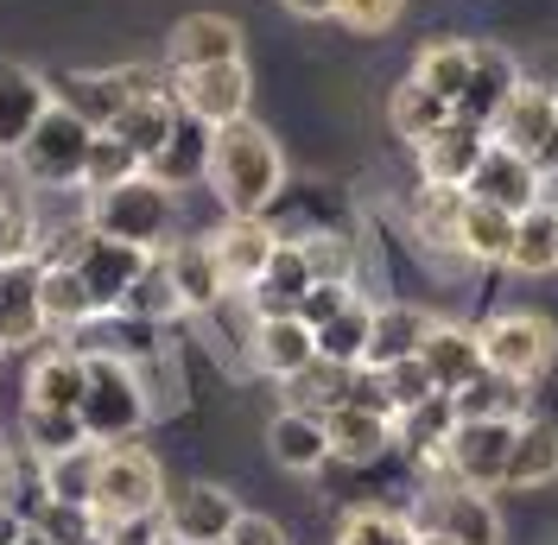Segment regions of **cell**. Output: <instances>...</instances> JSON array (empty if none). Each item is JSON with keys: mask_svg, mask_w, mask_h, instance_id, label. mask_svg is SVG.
<instances>
[{"mask_svg": "<svg viewBox=\"0 0 558 545\" xmlns=\"http://www.w3.org/2000/svg\"><path fill=\"white\" fill-rule=\"evenodd\" d=\"M20 545H58V540H45V533H33V526H26V540Z\"/></svg>", "mask_w": 558, "mask_h": 545, "instance_id": "obj_58", "label": "cell"}, {"mask_svg": "<svg viewBox=\"0 0 558 545\" xmlns=\"http://www.w3.org/2000/svg\"><path fill=\"white\" fill-rule=\"evenodd\" d=\"M286 7H292L299 20H330V13H337V0H286Z\"/></svg>", "mask_w": 558, "mask_h": 545, "instance_id": "obj_54", "label": "cell"}, {"mask_svg": "<svg viewBox=\"0 0 558 545\" xmlns=\"http://www.w3.org/2000/svg\"><path fill=\"white\" fill-rule=\"evenodd\" d=\"M558 476V425L526 412L514 425V450H508V488H546Z\"/></svg>", "mask_w": 558, "mask_h": 545, "instance_id": "obj_32", "label": "cell"}, {"mask_svg": "<svg viewBox=\"0 0 558 545\" xmlns=\"http://www.w3.org/2000/svg\"><path fill=\"white\" fill-rule=\"evenodd\" d=\"M96 470H102V444L83 438L76 450H58V457L38 463V495H51V501H83V508H89Z\"/></svg>", "mask_w": 558, "mask_h": 545, "instance_id": "obj_35", "label": "cell"}, {"mask_svg": "<svg viewBox=\"0 0 558 545\" xmlns=\"http://www.w3.org/2000/svg\"><path fill=\"white\" fill-rule=\"evenodd\" d=\"M38 305H45L51 330H83V324L102 317V305H96L89 279L76 272V261H38Z\"/></svg>", "mask_w": 558, "mask_h": 545, "instance_id": "obj_26", "label": "cell"}, {"mask_svg": "<svg viewBox=\"0 0 558 545\" xmlns=\"http://www.w3.org/2000/svg\"><path fill=\"white\" fill-rule=\"evenodd\" d=\"M172 96L184 114H197L209 128H229L247 114V96H254V76H247L242 58L229 64H197V70H172Z\"/></svg>", "mask_w": 558, "mask_h": 545, "instance_id": "obj_10", "label": "cell"}, {"mask_svg": "<svg viewBox=\"0 0 558 545\" xmlns=\"http://www.w3.org/2000/svg\"><path fill=\"white\" fill-rule=\"evenodd\" d=\"M20 540H26V513L13 501H0V545H20Z\"/></svg>", "mask_w": 558, "mask_h": 545, "instance_id": "obj_53", "label": "cell"}, {"mask_svg": "<svg viewBox=\"0 0 558 545\" xmlns=\"http://www.w3.org/2000/svg\"><path fill=\"white\" fill-rule=\"evenodd\" d=\"M413 545H463V540H451V533H413Z\"/></svg>", "mask_w": 558, "mask_h": 545, "instance_id": "obj_56", "label": "cell"}, {"mask_svg": "<svg viewBox=\"0 0 558 545\" xmlns=\"http://www.w3.org/2000/svg\"><path fill=\"white\" fill-rule=\"evenodd\" d=\"M216 545H286V533H279V520H260V513H242L229 533Z\"/></svg>", "mask_w": 558, "mask_h": 545, "instance_id": "obj_52", "label": "cell"}, {"mask_svg": "<svg viewBox=\"0 0 558 545\" xmlns=\"http://www.w3.org/2000/svg\"><path fill=\"white\" fill-rule=\"evenodd\" d=\"M70 261H76V272L89 279L96 305H102V311H121L128 286L146 272V261H153V254H146V247H128V241H108V235H83Z\"/></svg>", "mask_w": 558, "mask_h": 545, "instance_id": "obj_14", "label": "cell"}, {"mask_svg": "<svg viewBox=\"0 0 558 545\" xmlns=\"http://www.w3.org/2000/svg\"><path fill=\"white\" fill-rule=\"evenodd\" d=\"M553 545H558V540H553Z\"/></svg>", "mask_w": 558, "mask_h": 545, "instance_id": "obj_61", "label": "cell"}, {"mask_svg": "<svg viewBox=\"0 0 558 545\" xmlns=\"http://www.w3.org/2000/svg\"><path fill=\"white\" fill-rule=\"evenodd\" d=\"M476 337H483L488 368H501V375H514V380H539L558 355V324L539 317V311H495Z\"/></svg>", "mask_w": 558, "mask_h": 545, "instance_id": "obj_9", "label": "cell"}, {"mask_svg": "<svg viewBox=\"0 0 558 545\" xmlns=\"http://www.w3.org/2000/svg\"><path fill=\"white\" fill-rule=\"evenodd\" d=\"M172 184H159L153 171H140L128 184H108V191H89V204H83V222H89V235H108V241H128V247H146V254H159L166 241H172Z\"/></svg>", "mask_w": 558, "mask_h": 545, "instance_id": "obj_4", "label": "cell"}, {"mask_svg": "<svg viewBox=\"0 0 558 545\" xmlns=\"http://www.w3.org/2000/svg\"><path fill=\"white\" fill-rule=\"evenodd\" d=\"M247 362L286 387L299 368H312L317 362V330L299 317V311H286V317H260V324H254V342H247Z\"/></svg>", "mask_w": 558, "mask_h": 545, "instance_id": "obj_15", "label": "cell"}, {"mask_svg": "<svg viewBox=\"0 0 558 545\" xmlns=\"http://www.w3.org/2000/svg\"><path fill=\"white\" fill-rule=\"evenodd\" d=\"M355 368H362V362H330V355H317L312 368H299V375L286 380V407H305V412L349 407V393H355Z\"/></svg>", "mask_w": 558, "mask_h": 545, "instance_id": "obj_39", "label": "cell"}, {"mask_svg": "<svg viewBox=\"0 0 558 545\" xmlns=\"http://www.w3.org/2000/svg\"><path fill=\"white\" fill-rule=\"evenodd\" d=\"M514 83H521V64H514L501 45H476V64H470V83H463V96H457V114L476 121V128H488V121L501 114V102L514 96Z\"/></svg>", "mask_w": 558, "mask_h": 545, "instance_id": "obj_27", "label": "cell"}, {"mask_svg": "<svg viewBox=\"0 0 558 545\" xmlns=\"http://www.w3.org/2000/svg\"><path fill=\"white\" fill-rule=\"evenodd\" d=\"M51 102H58V96H51V83H45L38 70L0 58V153H20V140L45 121Z\"/></svg>", "mask_w": 558, "mask_h": 545, "instance_id": "obj_20", "label": "cell"}, {"mask_svg": "<svg viewBox=\"0 0 558 545\" xmlns=\"http://www.w3.org/2000/svg\"><path fill=\"white\" fill-rule=\"evenodd\" d=\"M476 204H501L514 209V216H526L533 204H546V171L533 166L526 153H514V146H501V140H488L483 146V166L470 171V184H463Z\"/></svg>", "mask_w": 558, "mask_h": 545, "instance_id": "obj_11", "label": "cell"}, {"mask_svg": "<svg viewBox=\"0 0 558 545\" xmlns=\"http://www.w3.org/2000/svg\"><path fill=\"white\" fill-rule=\"evenodd\" d=\"M146 171V159H140L134 146L121 134H96V146H89V166H83V191H108V184H128V178H140Z\"/></svg>", "mask_w": 558, "mask_h": 545, "instance_id": "obj_45", "label": "cell"}, {"mask_svg": "<svg viewBox=\"0 0 558 545\" xmlns=\"http://www.w3.org/2000/svg\"><path fill=\"white\" fill-rule=\"evenodd\" d=\"M483 146H488V128L476 121H445L432 140H418L413 159H418V178L425 184H470V171L483 166Z\"/></svg>", "mask_w": 558, "mask_h": 545, "instance_id": "obj_16", "label": "cell"}, {"mask_svg": "<svg viewBox=\"0 0 558 545\" xmlns=\"http://www.w3.org/2000/svg\"><path fill=\"white\" fill-rule=\"evenodd\" d=\"M299 247H305V261H312V279H349L355 286V241L343 235V229H312V235H299Z\"/></svg>", "mask_w": 558, "mask_h": 545, "instance_id": "obj_47", "label": "cell"}, {"mask_svg": "<svg viewBox=\"0 0 558 545\" xmlns=\"http://www.w3.org/2000/svg\"><path fill=\"white\" fill-rule=\"evenodd\" d=\"M26 526L45 533V540H58V545H83L89 533H102V513L83 508V501H51V495H38L33 508H26Z\"/></svg>", "mask_w": 558, "mask_h": 545, "instance_id": "obj_43", "label": "cell"}, {"mask_svg": "<svg viewBox=\"0 0 558 545\" xmlns=\"http://www.w3.org/2000/svg\"><path fill=\"white\" fill-rule=\"evenodd\" d=\"M0 355H7V342H0Z\"/></svg>", "mask_w": 558, "mask_h": 545, "instance_id": "obj_59", "label": "cell"}, {"mask_svg": "<svg viewBox=\"0 0 558 545\" xmlns=\"http://www.w3.org/2000/svg\"><path fill=\"white\" fill-rule=\"evenodd\" d=\"M324 432H330V463H349V470L381 463V457L400 450L393 444V419L368 412V407H330L324 412Z\"/></svg>", "mask_w": 558, "mask_h": 545, "instance_id": "obj_17", "label": "cell"}, {"mask_svg": "<svg viewBox=\"0 0 558 545\" xmlns=\"http://www.w3.org/2000/svg\"><path fill=\"white\" fill-rule=\"evenodd\" d=\"M235 520H242L235 495L216 488V482H191V488L166 495V508H159V526H172L178 540H191V545H216Z\"/></svg>", "mask_w": 558, "mask_h": 545, "instance_id": "obj_13", "label": "cell"}, {"mask_svg": "<svg viewBox=\"0 0 558 545\" xmlns=\"http://www.w3.org/2000/svg\"><path fill=\"white\" fill-rule=\"evenodd\" d=\"M381 380H387V400H393V419L438 393V387H432V368H425V355H400V362H387Z\"/></svg>", "mask_w": 558, "mask_h": 545, "instance_id": "obj_48", "label": "cell"}, {"mask_svg": "<svg viewBox=\"0 0 558 545\" xmlns=\"http://www.w3.org/2000/svg\"><path fill=\"white\" fill-rule=\"evenodd\" d=\"M533 412V380H514L501 368H483L470 387H457V419H508L521 425Z\"/></svg>", "mask_w": 558, "mask_h": 545, "instance_id": "obj_31", "label": "cell"}, {"mask_svg": "<svg viewBox=\"0 0 558 545\" xmlns=\"http://www.w3.org/2000/svg\"><path fill=\"white\" fill-rule=\"evenodd\" d=\"M242 58V26L229 13H184L166 38V64L172 70H197V64H229Z\"/></svg>", "mask_w": 558, "mask_h": 545, "instance_id": "obj_18", "label": "cell"}, {"mask_svg": "<svg viewBox=\"0 0 558 545\" xmlns=\"http://www.w3.org/2000/svg\"><path fill=\"white\" fill-rule=\"evenodd\" d=\"M146 545H191V540H178L172 526H153V540H146Z\"/></svg>", "mask_w": 558, "mask_h": 545, "instance_id": "obj_55", "label": "cell"}, {"mask_svg": "<svg viewBox=\"0 0 558 545\" xmlns=\"http://www.w3.org/2000/svg\"><path fill=\"white\" fill-rule=\"evenodd\" d=\"M159 254H166V267H172V286H178V299H184V311H216L229 299V279L216 267L209 241H166Z\"/></svg>", "mask_w": 558, "mask_h": 545, "instance_id": "obj_29", "label": "cell"}, {"mask_svg": "<svg viewBox=\"0 0 558 545\" xmlns=\"http://www.w3.org/2000/svg\"><path fill=\"white\" fill-rule=\"evenodd\" d=\"M0 261H38V222L13 197H0Z\"/></svg>", "mask_w": 558, "mask_h": 545, "instance_id": "obj_49", "label": "cell"}, {"mask_svg": "<svg viewBox=\"0 0 558 545\" xmlns=\"http://www.w3.org/2000/svg\"><path fill=\"white\" fill-rule=\"evenodd\" d=\"M514 272H558V209L533 204L514 222V254H508Z\"/></svg>", "mask_w": 558, "mask_h": 545, "instance_id": "obj_41", "label": "cell"}, {"mask_svg": "<svg viewBox=\"0 0 558 545\" xmlns=\"http://www.w3.org/2000/svg\"><path fill=\"white\" fill-rule=\"evenodd\" d=\"M51 330L38 305V261H0V342L26 349Z\"/></svg>", "mask_w": 558, "mask_h": 545, "instance_id": "obj_21", "label": "cell"}, {"mask_svg": "<svg viewBox=\"0 0 558 545\" xmlns=\"http://www.w3.org/2000/svg\"><path fill=\"white\" fill-rule=\"evenodd\" d=\"M514 209L501 204H463V229H457V254L470 261V267H508V254H514Z\"/></svg>", "mask_w": 558, "mask_h": 545, "instance_id": "obj_30", "label": "cell"}, {"mask_svg": "<svg viewBox=\"0 0 558 545\" xmlns=\"http://www.w3.org/2000/svg\"><path fill=\"white\" fill-rule=\"evenodd\" d=\"M368 337H375V305L355 292L330 324H317V355H330V362H368Z\"/></svg>", "mask_w": 558, "mask_h": 545, "instance_id": "obj_40", "label": "cell"}, {"mask_svg": "<svg viewBox=\"0 0 558 545\" xmlns=\"http://www.w3.org/2000/svg\"><path fill=\"white\" fill-rule=\"evenodd\" d=\"M407 13V0H337V20H343L349 33H387L393 20Z\"/></svg>", "mask_w": 558, "mask_h": 545, "instance_id": "obj_50", "label": "cell"}, {"mask_svg": "<svg viewBox=\"0 0 558 545\" xmlns=\"http://www.w3.org/2000/svg\"><path fill=\"white\" fill-rule=\"evenodd\" d=\"M172 128H178V96L166 89V96H140V102H128L121 114H114V128H108V134H121L140 159L153 166V159H159V146L172 140Z\"/></svg>", "mask_w": 558, "mask_h": 545, "instance_id": "obj_37", "label": "cell"}, {"mask_svg": "<svg viewBox=\"0 0 558 545\" xmlns=\"http://www.w3.org/2000/svg\"><path fill=\"white\" fill-rule=\"evenodd\" d=\"M488 140L526 153L539 171H558V83H533L521 76L514 96L501 102V114L488 121Z\"/></svg>", "mask_w": 558, "mask_h": 545, "instance_id": "obj_7", "label": "cell"}, {"mask_svg": "<svg viewBox=\"0 0 558 545\" xmlns=\"http://www.w3.org/2000/svg\"><path fill=\"white\" fill-rule=\"evenodd\" d=\"M89 146H96V128H89L70 102H51L45 121H38L33 134L20 140V153H7V159H13L20 178L38 184V191H70V184H83Z\"/></svg>", "mask_w": 558, "mask_h": 545, "instance_id": "obj_5", "label": "cell"}, {"mask_svg": "<svg viewBox=\"0 0 558 545\" xmlns=\"http://www.w3.org/2000/svg\"><path fill=\"white\" fill-rule=\"evenodd\" d=\"M172 311H184V299H178V286H172V267H166V254H153V261H146V272H140L134 286H128V299H121V317H134V324H159V317H172Z\"/></svg>", "mask_w": 558, "mask_h": 545, "instance_id": "obj_42", "label": "cell"}, {"mask_svg": "<svg viewBox=\"0 0 558 545\" xmlns=\"http://www.w3.org/2000/svg\"><path fill=\"white\" fill-rule=\"evenodd\" d=\"M209 146H216V128L209 121H197V114H184L178 108V128L172 140L159 146V159H153V178L159 184H172V191H191V184H209Z\"/></svg>", "mask_w": 558, "mask_h": 545, "instance_id": "obj_24", "label": "cell"}, {"mask_svg": "<svg viewBox=\"0 0 558 545\" xmlns=\"http://www.w3.org/2000/svg\"><path fill=\"white\" fill-rule=\"evenodd\" d=\"M286 184V159H279V140L260 128V121H229L216 128V146H209V191L222 216H267Z\"/></svg>", "mask_w": 558, "mask_h": 545, "instance_id": "obj_1", "label": "cell"}, {"mask_svg": "<svg viewBox=\"0 0 558 545\" xmlns=\"http://www.w3.org/2000/svg\"><path fill=\"white\" fill-rule=\"evenodd\" d=\"M83 355L76 349H51L26 368V407H51V412H76L83 407Z\"/></svg>", "mask_w": 558, "mask_h": 545, "instance_id": "obj_34", "label": "cell"}, {"mask_svg": "<svg viewBox=\"0 0 558 545\" xmlns=\"http://www.w3.org/2000/svg\"><path fill=\"white\" fill-rule=\"evenodd\" d=\"M121 545H128V533H121Z\"/></svg>", "mask_w": 558, "mask_h": 545, "instance_id": "obj_60", "label": "cell"}, {"mask_svg": "<svg viewBox=\"0 0 558 545\" xmlns=\"http://www.w3.org/2000/svg\"><path fill=\"white\" fill-rule=\"evenodd\" d=\"M20 438H26V457L45 463V457L83 444V419L76 412H51V407H20Z\"/></svg>", "mask_w": 558, "mask_h": 545, "instance_id": "obj_44", "label": "cell"}, {"mask_svg": "<svg viewBox=\"0 0 558 545\" xmlns=\"http://www.w3.org/2000/svg\"><path fill=\"white\" fill-rule=\"evenodd\" d=\"M457 432V393H432V400H418V407H407L400 419H393V444H400V457L407 463H425V470H438V450H445V438Z\"/></svg>", "mask_w": 558, "mask_h": 545, "instance_id": "obj_25", "label": "cell"}, {"mask_svg": "<svg viewBox=\"0 0 558 545\" xmlns=\"http://www.w3.org/2000/svg\"><path fill=\"white\" fill-rule=\"evenodd\" d=\"M407 520L413 533H451L463 545H501V513L483 488H463V482H432L407 501Z\"/></svg>", "mask_w": 558, "mask_h": 545, "instance_id": "obj_6", "label": "cell"}, {"mask_svg": "<svg viewBox=\"0 0 558 545\" xmlns=\"http://www.w3.org/2000/svg\"><path fill=\"white\" fill-rule=\"evenodd\" d=\"M83 438L96 444H121V438H140V425L153 419V387L140 375L134 355H121V349H83Z\"/></svg>", "mask_w": 558, "mask_h": 545, "instance_id": "obj_2", "label": "cell"}, {"mask_svg": "<svg viewBox=\"0 0 558 545\" xmlns=\"http://www.w3.org/2000/svg\"><path fill=\"white\" fill-rule=\"evenodd\" d=\"M89 508L102 513V526H114V533L153 526L159 508H166V470H159V457H153L140 438L102 444V470H96Z\"/></svg>", "mask_w": 558, "mask_h": 545, "instance_id": "obj_3", "label": "cell"}, {"mask_svg": "<svg viewBox=\"0 0 558 545\" xmlns=\"http://www.w3.org/2000/svg\"><path fill=\"white\" fill-rule=\"evenodd\" d=\"M83 545H121V533H114V526H102V533H89Z\"/></svg>", "mask_w": 558, "mask_h": 545, "instance_id": "obj_57", "label": "cell"}, {"mask_svg": "<svg viewBox=\"0 0 558 545\" xmlns=\"http://www.w3.org/2000/svg\"><path fill=\"white\" fill-rule=\"evenodd\" d=\"M312 261H305V247L292 235H279L274 261H267V272H260V286L254 292H242L247 305H254V317H286V311H299V299L312 292Z\"/></svg>", "mask_w": 558, "mask_h": 545, "instance_id": "obj_23", "label": "cell"}, {"mask_svg": "<svg viewBox=\"0 0 558 545\" xmlns=\"http://www.w3.org/2000/svg\"><path fill=\"white\" fill-rule=\"evenodd\" d=\"M204 241H209V254H216V267H222V279H229V292H254L279 247V229L267 216H222Z\"/></svg>", "mask_w": 558, "mask_h": 545, "instance_id": "obj_12", "label": "cell"}, {"mask_svg": "<svg viewBox=\"0 0 558 545\" xmlns=\"http://www.w3.org/2000/svg\"><path fill=\"white\" fill-rule=\"evenodd\" d=\"M432 311L425 305H375V337H368V368H387L400 355H418L432 337Z\"/></svg>", "mask_w": 558, "mask_h": 545, "instance_id": "obj_33", "label": "cell"}, {"mask_svg": "<svg viewBox=\"0 0 558 545\" xmlns=\"http://www.w3.org/2000/svg\"><path fill=\"white\" fill-rule=\"evenodd\" d=\"M267 457L292 476H317L330 463V432H324V412H305V407H286L274 412L267 425Z\"/></svg>", "mask_w": 558, "mask_h": 545, "instance_id": "obj_19", "label": "cell"}, {"mask_svg": "<svg viewBox=\"0 0 558 545\" xmlns=\"http://www.w3.org/2000/svg\"><path fill=\"white\" fill-rule=\"evenodd\" d=\"M470 64H476V45H470V38H425L418 58H413V76L432 96H445V102L457 108L463 83H470Z\"/></svg>", "mask_w": 558, "mask_h": 545, "instance_id": "obj_38", "label": "cell"}, {"mask_svg": "<svg viewBox=\"0 0 558 545\" xmlns=\"http://www.w3.org/2000/svg\"><path fill=\"white\" fill-rule=\"evenodd\" d=\"M337 545H413V520L400 508H355L343 520Z\"/></svg>", "mask_w": 558, "mask_h": 545, "instance_id": "obj_46", "label": "cell"}, {"mask_svg": "<svg viewBox=\"0 0 558 545\" xmlns=\"http://www.w3.org/2000/svg\"><path fill=\"white\" fill-rule=\"evenodd\" d=\"M445 121H457V108L445 102V96H432V89H425L418 76H407V83H400V89L387 96V128L407 140V146L432 140L438 128H445Z\"/></svg>", "mask_w": 558, "mask_h": 545, "instance_id": "obj_36", "label": "cell"}, {"mask_svg": "<svg viewBox=\"0 0 558 545\" xmlns=\"http://www.w3.org/2000/svg\"><path fill=\"white\" fill-rule=\"evenodd\" d=\"M463 204H470L463 184H425V178H418V191L407 197V222H413V235H418L425 254H457Z\"/></svg>", "mask_w": 558, "mask_h": 545, "instance_id": "obj_22", "label": "cell"}, {"mask_svg": "<svg viewBox=\"0 0 558 545\" xmlns=\"http://www.w3.org/2000/svg\"><path fill=\"white\" fill-rule=\"evenodd\" d=\"M508 450H514L508 419H457V432L438 450V476L495 495V488H508Z\"/></svg>", "mask_w": 558, "mask_h": 545, "instance_id": "obj_8", "label": "cell"}, {"mask_svg": "<svg viewBox=\"0 0 558 545\" xmlns=\"http://www.w3.org/2000/svg\"><path fill=\"white\" fill-rule=\"evenodd\" d=\"M349 299H355V286H349V279H317L312 292L299 299V317H305V324L317 330V324H330V317H337Z\"/></svg>", "mask_w": 558, "mask_h": 545, "instance_id": "obj_51", "label": "cell"}, {"mask_svg": "<svg viewBox=\"0 0 558 545\" xmlns=\"http://www.w3.org/2000/svg\"><path fill=\"white\" fill-rule=\"evenodd\" d=\"M425 368H432V387H445V393H457V387H470V380L483 375V337L470 330V324H432V337H425Z\"/></svg>", "mask_w": 558, "mask_h": 545, "instance_id": "obj_28", "label": "cell"}]
</instances>
